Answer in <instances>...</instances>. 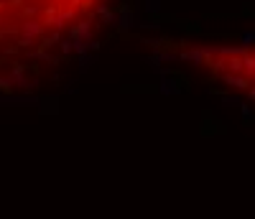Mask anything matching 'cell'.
<instances>
[{
    "mask_svg": "<svg viewBox=\"0 0 255 219\" xmlns=\"http://www.w3.org/2000/svg\"><path fill=\"white\" fill-rule=\"evenodd\" d=\"M196 66L222 87L255 100V43L202 51L196 56Z\"/></svg>",
    "mask_w": 255,
    "mask_h": 219,
    "instance_id": "2",
    "label": "cell"
},
{
    "mask_svg": "<svg viewBox=\"0 0 255 219\" xmlns=\"http://www.w3.org/2000/svg\"><path fill=\"white\" fill-rule=\"evenodd\" d=\"M105 0H0V54L43 51L87 26Z\"/></svg>",
    "mask_w": 255,
    "mask_h": 219,
    "instance_id": "1",
    "label": "cell"
}]
</instances>
